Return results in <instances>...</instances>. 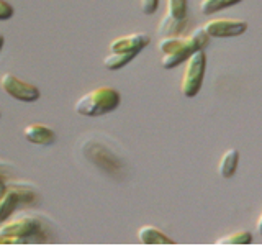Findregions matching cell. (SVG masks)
Instances as JSON below:
<instances>
[{"label":"cell","mask_w":262,"mask_h":246,"mask_svg":"<svg viewBox=\"0 0 262 246\" xmlns=\"http://www.w3.org/2000/svg\"><path fill=\"white\" fill-rule=\"evenodd\" d=\"M210 36L203 27L195 28L188 36H164L159 41V51L162 53L161 64L164 69H172L180 63L187 61L196 49H203L208 45Z\"/></svg>","instance_id":"6da1fadb"},{"label":"cell","mask_w":262,"mask_h":246,"mask_svg":"<svg viewBox=\"0 0 262 246\" xmlns=\"http://www.w3.org/2000/svg\"><path fill=\"white\" fill-rule=\"evenodd\" d=\"M120 100L121 97L117 89L102 86L80 95L74 104V110L79 115H84V117H100V115L110 113L115 109H118Z\"/></svg>","instance_id":"7a4b0ae2"},{"label":"cell","mask_w":262,"mask_h":246,"mask_svg":"<svg viewBox=\"0 0 262 246\" xmlns=\"http://www.w3.org/2000/svg\"><path fill=\"white\" fill-rule=\"evenodd\" d=\"M205 68H207V56L203 49H196L187 57L185 71L182 80H180V92L185 97L192 98L200 92L205 76Z\"/></svg>","instance_id":"3957f363"},{"label":"cell","mask_w":262,"mask_h":246,"mask_svg":"<svg viewBox=\"0 0 262 246\" xmlns=\"http://www.w3.org/2000/svg\"><path fill=\"white\" fill-rule=\"evenodd\" d=\"M0 89H2L7 95H10L21 102H35L41 95L39 89L36 86L30 84V82H25L8 72L0 76Z\"/></svg>","instance_id":"277c9868"},{"label":"cell","mask_w":262,"mask_h":246,"mask_svg":"<svg viewBox=\"0 0 262 246\" xmlns=\"http://www.w3.org/2000/svg\"><path fill=\"white\" fill-rule=\"evenodd\" d=\"M203 30L213 38H229L239 36L248 30V22L237 18H215L203 25Z\"/></svg>","instance_id":"5b68a950"},{"label":"cell","mask_w":262,"mask_h":246,"mask_svg":"<svg viewBox=\"0 0 262 246\" xmlns=\"http://www.w3.org/2000/svg\"><path fill=\"white\" fill-rule=\"evenodd\" d=\"M41 232V225L36 218L33 217H18L0 227V235L13 236L16 240H23V238L36 236Z\"/></svg>","instance_id":"8992f818"},{"label":"cell","mask_w":262,"mask_h":246,"mask_svg":"<svg viewBox=\"0 0 262 246\" xmlns=\"http://www.w3.org/2000/svg\"><path fill=\"white\" fill-rule=\"evenodd\" d=\"M85 154L87 158L92 161L94 164H97L98 168L105 169L106 172H118L121 164L118 161V158L115 154H112V151L108 148H105L102 145H97V143H90L85 146Z\"/></svg>","instance_id":"52a82bcc"},{"label":"cell","mask_w":262,"mask_h":246,"mask_svg":"<svg viewBox=\"0 0 262 246\" xmlns=\"http://www.w3.org/2000/svg\"><path fill=\"white\" fill-rule=\"evenodd\" d=\"M151 36L147 33H131L126 36H120L110 41L108 49L110 51H131V53H139L143 48L149 45Z\"/></svg>","instance_id":"ba28073f"},{"label":"cell","mask_w":262,"mask_h":246,"mask_svg":"<svg viewBox=\"0 0 262 246\" xmlns=\"http://www.w3.org/2000/svg\"><path fill=\"white\" fill-rule=\"evenodd\" d=\"M23 136L27 141L33 143V145H51L54 141V131L46 127V125H41V123H30L23 128Z\"/></svg>","instance_id":"9c48e42d"},{"label":"cell","mask_w":262,"mask_h":246,"mask_svg":"<svg viewBox=\"0 0 262 246\" xmlns=\"http://www.w3.org/2000/svg\"><path fill=\"white\" fill-rule=\"evenodd\" d=\"M138 240L143 244H174V240L151 225H144L138 230Z\"/></svg>","instance_id":"30bf717a"},{"label":"cell","mask_w":262,"mask_h":246,"mask_svg":"<svg viewBox=\"0 0 262 246\" xmlns=\"http://www.w3.org/2000/svg\"><path fill=\"white\" fill-rule=\"evenodd\" d=\"M237 162H239V151L234 150V148H229V150L221 156L220 164H218V174L221 177H231L234 174V171L237 168Z\"/></svg>","instance_id":"8fae6325"},{"label":"cell","mask_w":262,"mask_h":246,"mask_svg":"<svg viewBox=\"0 0 262 246\" xmlns=\"http://www.w3.org/2000/svg\"><path fill=\"white\" fill-rule=\"evenodd\" d=\"M136 54L138 53H131V51H110L103 57V66L108 71H118L123 66H126L129 61H133Z\"/></svg>","instance_id":"7c38bea8"},{"label":"cell","mask_w":262,"mask_h":246,"mask_svg":"<svg viewBox=\"0 0 262 246\" xmlns=\"http://www.w3.org/2000/svg\"><path fill=\"white\" fill-rule=\"evenodd\" d=\"M18 195L13 191L12 187H7V191L0 195V223H4V221L12 215L13 210L16 209V205H18Z\"/></svg>","instance_id":"4fadbf2b"},{"label":"cell","mask_w":262,"mask_h":246,"mask_svg":"<svg viewBox=\"0 0 262 246\" xmlns=\"http://www.w3.org/2000/svg\"><path fill=\"white\" fill-rule=\"evenodd\" d=\"M185 23H187V18L185 20H177L174 16L170 15H164V18L161 20L159 23V28H158V33L161 35V38L164 36H177L180 31L185 28Z\"/></svg>","instance_id":"5bb4252c"},{"label":"cell","mask_w":262,"mask_h":246,"mask_svg":"<svg viewBox=\"0 0 262 246\" xmlns=\"http://www.w3.org/2000/svg\"><path fill=\"white\" fill-rule=\"evenodd\" d=\"M241 0H202L200 2V12L203 15H213L226 7H231L239 4Z\"/></svg>","instance_id":"9a60e30c"},{"label":"cell","mask_w":262,"mask_h":246,"mask_svg":"<svg viewBox=\"0 0 262 246\" xmlns=\"http://www.w3.org/2000/svg\"><path fill=\"white\" fill-rule=\"evenodd\" d=\"M252 243V235L246 230H239L231 235H226L223 238H220L216 244H251Z\"/></svg>","instance_id":"2e32d148"},{"label":"cell","mask_w":262,"mask_h":246,"mask_svg":"<svg viewBox=\"0 0 262 246\" xmlns=\"http://www.w3.org/2000/svg\"><path fill=\"white\" fill-rule=\"evenodd\" d=\"M167 15L177 20L187 18V0H167Z\"/></svg>","instance_id":"e0dca14e"},{"label":"cell","mask_w":262,"mask_h":246,"mask_svg":"<svg viewBox=\"0 0 262 246\" xmlns=\"http://www.w3.org/2000/svg\"><path fill=\"white\" fill-rule=\"evenodd\" d=\"M12 189L16 192V195H18V200L20 202H25V203H30L36 199L35 192L31 191V189L28 187H21V186H12Z\"/></svg>","instance_id":"ac0fdd59"},{"label":"cell","mask_w":262,"mask_h":246,"mask_svg":"<svg viewBox=\"0 0 262 246\" xmlns=\"http://www.w3.org/2000/svg\"><path fill=\"white\" fill-rule=\"evenodd\" d=\"M159 0H139V8L144 15H152L158 10Z\"/></svg>","instance_id":"d6986e66"},{"label":"cell","mask_w":262,"mask_h":246,"mask_svg":"<svg viewBox=\"0 0 262 246\" xmlns=\"http://www.w3.org/2000/svg\"><path fill=\"white\" fill-rule=\"evenodd\" d=\"M13 16V7L7 0H0V20H10Z\"/></svg>","instance_id":"ffe728a7"},{"label":"cell","mask_w":262,"mask_h":246,"mask_svg":"<svg viewBox=\"0 0 262 246\" xmlns=\"http://www.w3.org/2000/svg\"><path fill=\"white\" fill-rule=\"evenodd\" d=\"M13 243H20V240H16L13 236L0 235V244H13Z\"/></svg>","instance_id":"44dd1931"},{"label":"cell","mask_w":262,"mask_h":246,"mask_svg":"<svg viewBox=\"0 0 262 246\" xmlns=\"http://www.w3.org/2000/svg\"><path fill=\"white\" fill-rule=\"evenodd\" d=\"M256 228H257V233H259V235H262V213H260V217H259V220H257Z\"/></svg>","instance_id":"7402d4cb"},{"label":"cell","mask_w":262,"mask_h":246,"mask_svg":"<svg viewBox=\"0 0 262 246\" xmlns=\"http://www.w3.org/2000/svg\"><path fill=\"white\" fill-rule=\"evenodd\" d=\"M5 191H7V186H5L4 180H2V177H0V195H2Z\"/></svg>","instance_id":"603a6c76"},{"label":"cell","mask_w":262,"mask_h":246,"mask_svg":"<svg viewBox=\"0 0 262 246\" xmlns=\"http://www.w3.org/2000/svg\"><path fill=\"white\" fill-rule=\"evenodd\" d=\"M4 43H5V38H4V35H2V33H0V49H2Z\"/></svg>","instance_id":"cb8c5ba5"}]
</instances>
